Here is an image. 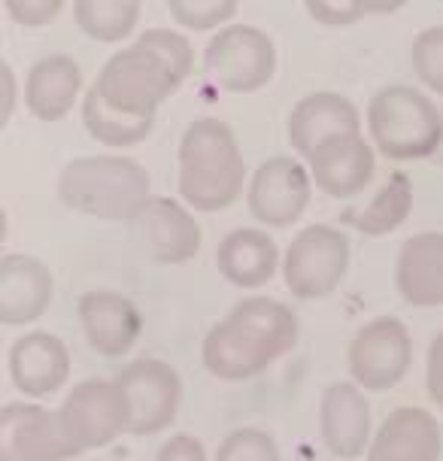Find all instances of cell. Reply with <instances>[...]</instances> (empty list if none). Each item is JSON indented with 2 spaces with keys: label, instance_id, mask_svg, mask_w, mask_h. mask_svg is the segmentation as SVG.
<instances>
[{
  "label": "cell",
  "instance_id": "obj_2",
  "mask_svg": "<svg viewBox=\"0 0 443 461\" xmlns=\"http://www.w3.org/2000/svg\"><path fill=\"white\" fill-rule=\"evenodd\" d=\"M246 161L228 122L201 115L179 140V201L201 212H219L243 194Z\"/></svg>",
  "mask_w": 443,
  "mask_h": 461
},
{
  "label": "cell",
  "instance_id": "obj_24",
  "mask_svg": "<svg viewBox=\"0 0 443 461\" xmlns=\"http://www.w3.org/2000/svg\"><path fill=\"white\" fill-rule=\"evenodd\" d=\"M413 179L407 173H389V179L376 188L374 197H367L365 203L347 207L340 212V221L352 230L365 237H385L392 230H398L413 212Z\"/></svg>",
  "mask_w": 443,
  "mask_h": 461
},
{
  "label": "cell",
  "instance_id": "obj_21",
  "mask_svg": "<svg viewBox=\"0 0 443 461\" xmlns=\"http://www.w3.org/2000/svg\"><path fill=\"white\" fill-rule=\"evenodd\" d=\"M395 288L410 307H443V230H420L401 243Z\"/></svg>",
  "mask_w": 443,
  "mask_h": 461
},
{
  "label": "cell",
  "instance_id": "obj_25",
  "mask_svg": "<svg viewBox=\"0 0 443 461\" xmlns=\"http://www.w3.org/2000/svg\"><path fill=\"white\" fill-rule=\"evenodd\" d=\"M140 0H77L73 22L97 43H122L140 22Z\"/></svg>",
  "mask_w": 443,
  "mask_h": 461
},
{
  "label": "cell",
  "instance_id": "obj_34",
  "mask_svg": "<svg viewBox=\"0 0 443 461\" xmlns=\"http://www.w3.org/2000/svg\"><path fill=\"white\" fill-rule=\"evenodd\" d=\"M155 461H207V449H203V443L194 434L183 431L164 443Z\"/></svg>",
  "mask_w": 443,
  "mask_h": 461
},
{
  "label": "cell",
  "instance_id": "obj_5",
  "mask_svg": "<svg viewBox=\"0 0 443 461\" xmlns=\"http://www.w3.org/2000/svg\"><path fill=\"white\" fill-rule=\"evenodd\" d=\"M176 88L179 82L174 70L164 64V58L155 55L152 49L134 43L131 49H119V52L106 58V64L88 92L110 113L140 122H155L161 104Z\"/></svg>",
  "mask_w": 443,
  "mask_h": 461
},
{
  "label": "cell",
  "instance_id": "obj_6",
  "mask_svg": "<svg viewBox=\"0 0 443 461\" xmlns=\"http://www.w3.org/2000/svg\"><path fill=\"white\" fill-rule=\"evenodd\" d=\"M352 246L349 237L334 225H307L292 237L283 255L285 288L301 301L328 298L349 274Z\"/></svg>",
  "mask_w": 443,
  "mask_h": 461
},
{
  "label": "cell",
  "instance_id": "obj_30",
  "mask_svg": "<svg viewBox=\"0 0 443 461\" xmlns=\"http://www.w3.org/2000/svg\"><path fill=\"white\" fill-rule=\"evenodd\" d=\"M216 461H283L280 447L261 428H237L219 443Z\"/></svg>",
  "mask_w": 443,
  "mask_h": 461
},
{
  "label": "cell",
  "instance_id": "obj_23",
  "mask_svg": "<svg viewBox=\"0 0 443 461\" xmlns=\"http://www.w3.org/2000/svg\"><path fill=\"white\" fill-rule=\"evenodd\" d=\"M82 95V70L77 58L55 52L31 64L24 77V106L40 122H59L64 119Z\"/></svg>",
  "mask_w": 443,
  "mask_h": 461
},
{
  "label": "cell",
  "instance_id": "obj_26",
  "mask_svg": "<svg viewBox=\"0 0 443 461\" xmlns=\"http://www.w3.org/2000/svg\"><path fill=\"white\" fill-rule=\"evenodd\" d=\"M82 125H86V131L97 143L125 149V146L143 143V140L152 134L155 122H140V119H128V115L110 113L106 106L95 101L92 92H86L82 95Z\"/></svg>",
  "mask_w": 443,
  "mask_h": 461
},
{
  "label": "cell",
  "instance_id": "obj_9",
  "mask_svg": "<svg viewBox=\"0 0 443 461\" xmlns=\"http://www.w3.org/2000/svg\"><path fill=\"white\" fill-rule=\"evenodd\" d=\"M59 419L73 449L82 456V452L110 447L116 438L128 434V398L119 383L82 380L64 398Z\"/></svg>",
  "mask_w": 443,
  "mask_h": 461
},
{
  "label": "cell",
  "instance_id": "obj_1",
  "mask_svg": "<svg viewBox=\"0 0 443 461\" xmlns=\"http://www.w3.org/2000/svg\"><path fill=\"white\" fill-rule=\"evenodd\" d=\"M301 337V322L289 303L249 294L237 301L203 337L201 361L216 380L243 383L289 356Z\"/></svg>",
  "mask_w": 443,
  "mask_h": 461
},
{
  "label": "cell",
  "instance_id": "obj_33",
  "mask_svg": "<svg viewBox=\"0 0 443 461\" xmlns=\"http://www.w3.org/2000/svg\"><path fill=\"white\" fill-rule=\"evenodd\" d=\"M425 392L431 403L443 410V331L434 334L429 346V358H425Z\"/></svg>",
  "mask_w": 443,
  "mask_h": 461
},
{
  "label": "cell",
  "instance_id": "obj_15",
  "mask_svg": "<svg viewBox=\"0 0 443 461\" xmlns=\"http://www.w3.org/2000/svg\"><path fill=\"white\" fill-rule=\"evenodd\" d=\"M77 316L88 346L104 358L128 356L143 334V316L137 303L110 288H95V292L82 294Z\"/></svg>",
  "mask_w": 443,
  "mask_h": 461
},
{
  "label": "cell",
  "instance_id": "obj_32",
  "mask_svg": "<svg viewBox=\"0 0 443 461\" xmlns=\"http://www.w3.org/2000/svg\"><path fill=\"white\" fill-rule=\"evenodd\" d=\"M6 15L22 28H46L55 15H61V0H6Z\"/></svg>",
  "mask_w": 443,
  "mask_h": 461
},
{
  "label": "cell",
  "instance_id": "obj_10",
  "mask_svg": "<svg viewBox=\"0 0 443 461\" xmlns=\"http://www.w3.org/2000/svg\"><path fill=\"white\" fill-rule=\"evenodd\" d=\"M313 188V176L298 155H274L252 170L246 207L258 225L289 228L307 212Z\"/></svg>",
  "mask_w": 443,
  "mask_h": 461
},
{
  "label": "cell",
  "instance_id": "obj_17",
  "mask_svg": "<svg viewBox=\"0 0 443 461\" xmlns=\"http://www.w3.org/2000/svg\"><path fill=\"white\" fill-rule=\"evenodd\" d=\"M362 134V115L347 95L313 92L301 97L289 113V143L301 161H307L328 140Z\"/></svg>",
  "mask_w": 443,
  "mask_h": 461
},
{
  "label": "cell",
  "instance_id": "obj_22",
  "mask_svg": "<svg viewBox=\"0 0 443 461\" xmlns=\"http://www.w3.org/2000/svg\"><path fill=\"white\" fill-rule=\"evenodd\" d=\"M216 267L222 279H228L234 288L256 292L276 276V270H283V258L276 240L267 230L234 228L222 237L216 249Z\"/></svg>",
  "mask_w": 443,
  "mask_h": 461
},
{
  "label": "cell",
  "instance_id": "obj_11",
  "mask_svg": "<svg viewBox=\"0 0 443 461\" xmlns=\"http://www.w3.org/2000/svg\"><path fill=\"white\" fill-rule=\"evenodd\" d=\"M128 398V434L149 438L176 422L183 403V380L164 358H137L122 370L119 380Z\"/></svg>",
  "mask_w": 443,
  "mask_h": 461
},
{
  "label": "cell",
  "instance_id": "obj_14",
  "mask_svg": "<svg viewBox=\"0 0 443 461\" xmlns=\"http://www.w3.org/2000/svg\"><path fill=\"white\" fill-rule=\"evenodd\" d=\"M319 438L334 458H362L374 440L367 392L352 380L331 383L319 401Z\"/></svg>",
  "mask_w": 443,
  "mask_h": 461
},
{
  "label": "cell",
  "instance_id": "obj_29",
  "mask_svg": "<svg viewBox=\"0 0 443 461\" xmlns=\"http://www.w3.org/2000/svg\"><path fill=\"white\" fill-rule=\"evenodd\" d=\"M137 43L152 49L155 55L164 58V64H167L170 70H174L176 82L183 86V82L192 77L194 70V49L188 43L185 34H179L176 28H149L143 31L140 37H137Z\"/></svg>",
  "mask_w": 443,
  "mask_h": 461
},
{
  "label": "cell",
  "instance_id": "obj_31",
  "mask_svg": "<svg viewBox=\"0 0 443 461\" xmlns=\"http://www.w3.org/2000/svg\"><path fill=\"white\" fill-rule=\"evenodd\" d=\"M401 10V4H392V6H371V4H356V0H310L307 4V13L313 15L319 24L325 28H349L356 24L358 19L365 15H374V13H395Z\"/></svg>",
  "mask_w": 443,
  "mask_h": 461
},
{
  "label": "cell",
  "instance_id": "obj_3",
  "mask_svg": "<svg viewBox=\"0 0 443 461\" xmlns=\"http://www.w3.org/2000/svg\"><path fill=\"white\" fill-rule=\"evenodd\" d=\"M149 197V170L128 155H82L59 173V201L97 221H134Z\"/></svg>",
  "mask_w": 443,
  "mask_h": 461
},
{
  "label": "cell",
  "instance_id": "obj_13",
  "mask_svg": "<svg viewBox=\"0 0 443 461\" xmlns=\"http://www.w3.org/2000/svg\"><path fill=\"white\" fill-rule=\"evenodd\" d=\"M137 240L155 265H185L201 252V225L176 197L152 194L134 219Z\"/></svg>",
  "mask_w": 443,
  "mask_h": 461
},
{
  "label": "cell",
  "instance_id": "obj_28",
  "mask_svg": "<svg viewBox=\"0 0 443 461\" xmlns=\"http://www.w3.org/2000/svg\"><path fill=\"white\" fill-rule=\"evenodd\" d=\"M167 13L179 28H188V31L219 28L222 31L234 19L237 4L234 0H170Z\"/></svg>",
  "mask_w": 443,
  "mask_h": 461
},
{
  "label": "cell",
  "instance_id": "obj_20",
  "mask_svg": "<svg viewBox=\"0 0 443 461\" xmlns=\"http://www.w3.org/2000/svg\"><path fill=\"white\" fill-rule=\"evenodd\" d=\"M10 380L28 398H49L68 383L70 376V349L61 337L49 331L22 334L6 352Z\"/></svg>",
  "mask_w": 443,
  "mask_h": 461
},
{
  "label": "cell",
  "instance_id": "obj_18",
  "mask_svg": "<svg viewBox=\"0 0 443 461\" xmlns=\"http://www.w3.org/2000/svg\"><path fill=\"white\" fill-rule=\"evenodd\" d=\"M443 428L422 407H395L374 431L365 461H440Z\"/></svg>",
  "mask_w": 443,
  "mask_h": 461
},
{
  "label": "cell",
  "instance_id": "obj_7",
  "mask_svg": "<svg viewBox=\"0 0 443 461\" xmlns=\"http://www.w3.org/2000/svg\"><path fill=\"white\" fill-rule=\"evenodd\" d=\"M203 70L222 92H258L276 73V46L261 28L228 24V28L216 31V37L207 43Z\"/></svg>",
  "mask_w": 443,
  "mask_h": 461
},
{
  "label": "cell",
  "instance_id": "obj_19",
  "mask_svg": "<svg viewBox=\"0 0 443 461\" xmlns=\"http://www.w3.org/2000/svg\"><path fill=\"white\" fill-rule=\"evenodd\" d=\"M55 294V276L46 261L28 252H10L0 258V322L22 328L37 322Z\"/></svg>",
  "mask_w": 443,
  "mask_h": 461
},
{
  "label": "cell",
  "instance_id": "obj_27",
  "mask_svg": "<svg viewBox=\"0 0 443 461\" xmlns=\"http://www.w3.org/2000/svg\"><path fill=\"white\" fill-rule=\"evenodd\" d=\"M410 61H413L416 79L431 95L443 97V24H431V28H425L413 37Z\"/></svg>",
  "mask_w": 443,
  "mask_h": 461
},
{
  "label": "cell",
  "instance_id": "obj_16",
  "mask_svg": "<svg viewBox=\"0 0 443 461\" xmlns=\"http://www.w3.org/2000/svg\"><path fill=\"white\" fill-rule=\"evenodd\" d=\"M303 164H307L319 192L334 197V201H352L374 183L376 149L367 137L347 134L328 140Z\"/></svg>",
  "mask_w": 443,
  "mask_h": 461
},
{
  "label": "cell",
  "instance_id": "obj_35",
  "mask_svg": "<svg viewBox=\"0 0 443 461\" xmlns=\"http://www.w3.org/2000/svg\"><path fill=\"white\" fill-rule=\"evenodd\" d=\"M0 79H4V110H0V119H4V125H6L13 110H15V79H13L10 64H4V68H0Z\"/></svg>",
  "mask_w": 443,
  "mask_h": 461
},
{
  "label": "cell",
  "instance_id": "obj_8",
  "mask_svg": "<svg viewBox=\"0 0 443 461\" xmlns=\"http://www.w3.org/2000/svg\"><path fill=\"white\" fill-rule=\"evenodd\" d=\"M410 365H413V337L398 316H376L349 340V380L371 394L395 389L407 376Z\"/></svg>",
  "mask_w": 443,
  "mask_h": 461
},
{
  "label": "cell",
  "instance_id": "obj_4",
  "mask_svg": "<svg viewBox=\"0 0 443 461\" xmlns=\"http://www.w3.org/2000/svg\"><path fill=\"white\" fill-rule=\"evenodd\" d=\"M367 140L392 161H420L443 146V115L413 86H385L367 101Z\"/></svg>",
  "mask_w": 443,
  "mask_h": 461
},
{
  "label": "cell",
  "instance_id": "obj_12",
  "mask_svg": "<svg viewBox=\"0 0 443 461\" xmlns=\"http://www.w3.org/2000/svg\"><path fill=\"white\" fill-rule=\"evenodd\" d=\"M73 449L59 419L34 401H13L0 407V461H70Z\"/></svg>",
  "mask_w": 443,
  "mask_h": 461
}]
</instances>
